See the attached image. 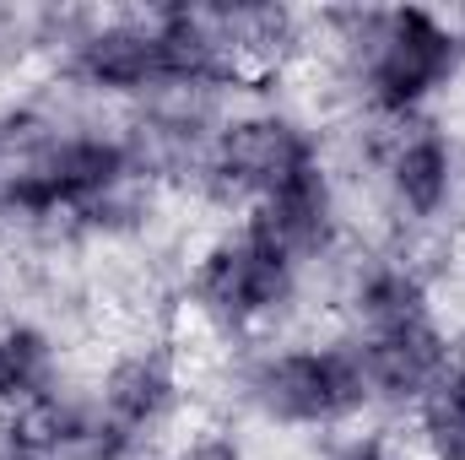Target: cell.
Wrapping results in <instances>:
<instances>
[{
  "instance_id": "obj_1",
  "label": "cell",
  "mask_w": 465,
  "mask_h": 460,
  "mask_svg": "<svg viewBox=\"0 0 465 460\" xmlns=\"http://www.w3.org/2000/svg\"><path fill=\"white\" fill-rule=\"evenodd\" d=\"M314 33L368 125L428 115V104L465 71V22L428 5H341L320 11Z\"/></svg>"
},
{
  "instance_id": "obj_6",
  "label": "cell",
  "mask_w": 465,
  "mask_h": 460,
  "mask_svg": "<svg viewBox=\"0 0 465 460\" xmlns=\"http://www.w3.org/2000/svg\"><path fill=\"white\" fill-rule=\"evenodd\" d=\"M93 401H98V412L114 423L130 445H141L146 455H157V445L179 428L184 401H190L184 363H179V352L163 336H135V342H124L98 368Z\"/></svg>"
},
{
  "instance_id": "obj_10",
  "label": "cell",
  "mask_w": 465,
  "mask_h": 460,
  "mask_svg": "<svg viewBox=\"0 0 465 460\" xmlns=\"http://www.w3.org/2000/svg\"><path fill=\"white\" fill-rule=\"evenodd\" d=\"M362 352V374H368V395H373V412H417L439 385L444 374L455 368V336L439 325V320H422V325H406V331H384V336H351Z\"/></svg>"
},
{
  "instance_id": "obj_17",
  "label": "cell",
  "mask_w": 465,
  "mask_h": 460,
  "mask_svg": "<svg viewBox=\"0 0 465 460\" xmlns=\"http://www.w3.org/2000/svg\"><path fill=\"white\" fill-rule=\"evenodd\" d=\"M16 141H22V104H0V179L16 157Z\"/></svg>"
},
{
  "instance_id": "obj_5",
  "label": "cell",
  "mask_w": 465,
  "mask_h": 460,
  "mask_svg": "<svg viewBox=\"0 0 465 460\" xmlns=\"http://www.w3.org/2000/svg\"><path fill=\"white\" fill-rule=\"evenodd\" d=\"M325 163V135L287 104H238L228 109L195 195L217 212H254L303 168Z\"/></svg>"
},
{
  "instance_id": "obj_11",
  "label": "cell",
  "mask_w": 465,
  "mask_h": 460,
  "mask_svg": "<svg viewBox=\"0 0 465 460\" xmlns=\"http://www.w3.org/2000/svg\"><path fill=\"white\" fill-rule=\"evenodd\" d=\"M201 16L243 82L282 71L292 55L309 49V33H314V16L271 0H223V5H201Z\"/></svg>"
},
{
  "instance_id": "obj_12",
  "label": "cell",
  "mask_w": 465,
  "mask_h": 460,
  "mask_svg": "<svg viewBox=\"0 0 465 460\" xmlns=\"http://www.w3.org/2000/svg\"><path fill=\"white\" fill-rule=\"evenodd\" d=\"M65 379H71L65 374V346L44 320H27V315L0 320V417L5 423L33 412Z\"/></svg>"
},
{
  "instance_id": "obj_9",
  "label": "cell",
  "mask_w": 465,
  "mask_h": 460,
  "mask_svg": "<svg viewBox=\"0 0 465 460\" xmlns=\"http://www.w3.org/2000/svg\"><path fill=\"white\" fill-rule=\"evenodd\" d=\"M347 336H384V331H406L422 320H439L433 304V276L417 260V249H368L347 265Z\"/></svg>"
},
{
  "instance_id": "obj_15",
  "label": "cell",
  "mask_w": 465,
  "mask_h": 460,
  "mask_svg": "<svg viewBox=\"0 0 465 460\" xmlns=\"http://www.w3.org/2000/svg\"><path fill=\"white\" fill-rule=\"evenodd\" d=\"M320 460H395V439L384 428H368V423H351L341 434H325Z\"/></svg>"
},
{
  "instance_id": "obj_3",
  "label": "cell",
  "mask_w": 465,
  "mask_h": 460,
  "mask_svg": "<svg viewBox=\"0 0 465 460\" xmlns=\"http://www.w3.org/2000/svg\"><path fill=\"white\" fill-rule=\"evenodd\" d=\"M309 271L298 260H287L254 223L223 228L195 260H190V282H184V309L228 346H254L271 342V331H282L298 304H303Z\"/></svg>"
},
{
  "instance_id": "obj_8",
  "label": "cell",
  "mask_w": 465,
  "mask_h": 460,
  "mask_svg": "<svg viewBox=\"0 0 465 460\" xmlns=\"http://www.w3.org/2000/svg\"><path fill=\"white\" fill-rule=\"evenodd\" d=\"M243 223H254L303 271H320L347 244V190H341V174L331 163H314L298 179H287L276 195H265L254 212H243Z\"/></svg>"
},
{
  "instance_id": "obj_14",
  "label": "cell",
  "mask_w": 465,
  "mask_h": 460,
  "mask_svg": "<svg viewBox=\"0 0 465 460\" xmlns=\"http://www.w3.org/2000/svg\"><path fill=\"white\" fill-rule=\"evenodd\" d=\"M44 55V5H0V76Z\"/></svg>"
},
{
  "instance_id": "obj_7",
  "label": "cell",
  "mask_w": 465,
  "mask_h": 460,
  "mask_svg": "<svg viewBox=\"0 0 465 460\" xmlns=\"http://www.w3.org/2000/svg\"><path fill=\"white\" fill-rule=\"evenodd\" d=\"M228 109L232 98H212V93H168L141 109H124L119 130L135 174L152 190H195Z\"/></svg>"
},
{
  "instance_id": "obj_16",
  "label": "cell",
  "mask_w": 465,
  "mask_h": 460,
  "mask_svg": "<svg viewBox=\"0 0 465 460\" xmlns=\"http://www.w3.org/2000/svg\"><path fill=\"white\" fill-rule=\"evenodd\" d=\"M168 455L173 460H249V445H243L232 428H195V434H184Z\"/></svg>"
},
{
  "instance_id": "obj_13",
  "label": "cell",
  "mask_w": 465,
  "mask_h": 460,
  "mask_svg": "<svg viewBox=\"0 0 465 460\" xmlns=\"http://www.w3.org/2000/svg\"><path fill=\"white\" fill-rule=\"evenodd\" d=\"M411 423H417V450L428 460H465V357H455V368L411 412Z\"/></svg>"
},
{
  "instance_id": "obj_2",
  "label": "cell",
  "mask_w": 465,
  "mask_h": 460,
  "mask_svg": "<svg viewBox=\"0 0 465 460\" xmlns=\"http://www.w3.org/2000/svg\"><path fill=\"white\" fill-rule=\"evenodd\" d=\"M232 406L287 434H341L373 412L362 352L347 331L320 342H254L232 352Z\"/></svg>"
},
{
  "instance_id": "obj_4",
  "label": "cell",
  "mask_w": 465,
  "mask_h": 460,
  "mask_svg": "<svg viewBox=\"0 0 465 460\" xmlns=\"http://www.w3.org/2000/svg\"><path fill=\"white\" fill-rule=\"evenodd\" d=\"M362 163L379 195V212L395 223L401 249L450 228L465 206V146L439 119H395L368 125Z\"/></svg>"
},
{
  "instance_id": "obj_19",
  "label": "cell",
  "mask_w": 465,
  "mask_h": 460,
  "mask_svg": "<svg viewBox=\"0 0 465 460\" xmlns=\"http://www.w3.org/2000/svg\"><path fill=\"white\" fill-rule=\"evenodd\" d=\"M146 460H173V455H168V450H157V455H146Z\"/></svg>"
},
{
  "instance_id": "obj_18",
  "label": "cell",
  "mask_w": 465,
  "mask_h": 460,
  "mask_svg": "<svg viewBox=\"0 0 465 460\" xmlns=\"http://www.w3.org/2000/svg\"><path fill=\"white\" fill-rule=\"evenodd\" d=\"M11 460H49V455H16V450H11Z\"/></svg>"
}]
</instances>
